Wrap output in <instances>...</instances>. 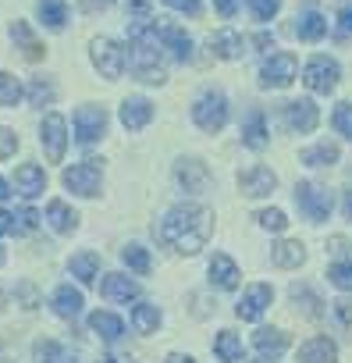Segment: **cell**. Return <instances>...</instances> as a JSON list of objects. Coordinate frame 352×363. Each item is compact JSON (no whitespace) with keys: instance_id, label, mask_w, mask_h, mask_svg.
I'll use <instances>...</instances> for the list:
<instances>
[{"instance_id":"1","label":"cell","mask_w":352,"mask_h":363,"mask_svg":"<svg viewBox=\"0 0 352 363\" xmlns=\"http://www.w3.org/2000/svg\"><path fill=\"white\" fill-rule=\"evenodd\" d=\"M153 232L167 250L182 257H196L214 235V211H207L203 203H178L160 218Z\"/></svg>"},{"instance_id":"2","label":"cell","mask_w":352,"mask_h":363,"mask_svg":"<svg viewBox=\"0 0 352 363\" xmlns=\"http://www.w3.org/2000/svg\"><path fill=\"white\" fill-rule=\"evenodd\" d=\"M128 68L146 86H160L167 79L164 61H160V40H157V22L153 18L128 26Z\"/></svg>"},{"instance_id":"3","label":"cell","mask_w":352,"mask_h":363,"mask_svg":"<svg viewBox=\"0 0 352 363\" xmlns=\"http://www.w3.org/2000/svg\"><path fill=\"white\" fill-rule=\"evenodd\" d=\"M193 121L203 128V132H221L228 125V100L221 89H203L193 104Z\"/></svg>"},{"instance_id":"4","label":"cell","mask_w":352,"mask_h":363,"mask_svg":"<svg viewBox=\"0 0 352 363\" xmlns=\"http://www.w3.org/2000/svg\"><path fill=\"white\" fill-rule=\"evenodd\" d=\"M89 57H93L96 72H100L103 79H110V82H114V79H121V75H125V68H128V54H125V47H121L118 40H107V36L93 40Z\"/></svg>"},{"instance_id":"5","label":"cell","mask_w":352,"mask_h":363,"mask_svg":"<svg viewBox=\"0 0 352 363\" xmlns=\"http://www.w3.org/2000/svg\"><path fill=\"white\" fill-rule=\"evenodd\" d=\"M61 182H64V189H72L75 196H96L100 193V182H103V167H100V160H82V164H72L64 174H61Z\"/></svg>"},{"instance_id":"6","label":"cell","mask_w":352,"mask_h":363,"mask_svg":"<svg viewBox=\"0 0 352 363\" xmlns=\"http://www.w3.org/2000/svg\"><path fill=\"white\" fill-rule=\"evenodd\" d=\"M338 79H341V68H338V61L327 57V54L310 57L306 68H302V82H306L310 93H331V89L338 86Z\"/></svg>"},{"instance_id":"7","label":"cell","mask_w":352,"mask_h":363,"mask_svg":"<svg viewBox=\"0 0 352 363\" xmlns=\"http://www.w3.org/2000/svg\"><path fill=\"white\" fill-rule=\"evenodd\" d=\"M295 203L306 214V221H313V225L331 218V193L320 189L317 182H299V186H295Z\"/></svg>"},{"instance_id":"8","label":"cell","mask_w":352,"mask_h":363,"mask_svg":"<svg viewBox=\"0 0 352 363\" xmlns=\"http://www.w3.org/2000/svg\"><path fill=\"white\" fill-rule=\"evenodd\" d=\"M295 72H299V61L295 54H271L260 68V86L263 89H288L295 82Z\"/></svg>"},{"instance_id":"9","label":"cell","mask_w":352,"mask_h":363,"mask_svg":"<svg viewBox=\"0 0 352 363\" xmlns=\"http://www.w3.org/2000/svg\"><path fill=\"white\" fill-rule=\"evenodd\" d=\"M40 143H43L50 164H61V160H64V150H68V121H64V114L50 111V114L43 118V125H40Z\"/></svg>"},{"instance_id":"10","label":"cell","mask_w":352,"mask_h":363,"mask_svg":"<svg viewBox=\"0 0 352 363\" xmlns=\"http://www.w3.org/2000/svg\"><path fill=\"white\" fill-rule=\"evenodd\" d=\"M174 182H178L186 193H203L210 186V167L200 157H178L174 160Z\"/></svg>"},{"instance_id":"11","label":"cell","mask_w":352,"mask_h":363,"mask_svg":"<svg viewBox=\"0 0 352 363\" xmlns=\"http://www.w3.org/2000/svg\"><path fill=\"white\" fill-rule=\"evenodd\" d=\"M239 189H242V196H249V200L271 196V193L278 189V174H274L271 167L256 164V167H249V171L239 174Z\"/></svg>"},{"instance_id":"12","label":"cell","mask_w":352,"mask_h":363,"mask_svg":"<svg viewBox=\"0 0 352 363\" xmlns=\"http://www.w3.org/2000/svg\"><path fill=\"white\" fill-rule=\"evenodd\" d=\"M103 132H107V114H103V107H79V111H75V139H79L82 146L103 139Z\"/></svg>"},{"instance_id":"13","label":"cell","mask_w":352,"mask_h":363,"mask_svg":"<svg viewBox=\"0 0 352 363\" xmlns=\"http://www.w3.org/2000/svg\"><path fill=\"white\" fill-rule=\"evenodd\" d=\"M271 299H274V289H271L267 281H256V285H249V289L242 292V299H239L235 313H239L242 320H260V317H263V310L271 306Z\"/></svg>"},{"instance_id":"14","label":"cell","mask_w":352,"mask_h":363,"mask_svg":"<svg viewBox=\"0 0 352 363\" xmlns=\"http://www.w3.org/2000/svg\"><path fill=\"white\" fill-rule=\"evenodd\" d=\"M253 349H256V359L253 363H274L281 359V352L288 349V335L278 331V328H260L253 335Z\"/></svg>"},{"instance_id":"15","label":"cell","mask_w":352,"mask_h":363,"mask_svg":"<svg viewBox=\"0 0 352 363\" xmlns=\"http://www.w3.org/2000/svg\"><path fill=\"white\" fill-rule=\"evenodd\" d=\"M157 40H160L164 50H171L174 61H182V65L193 61V40L182 26H157Z\"/></svg>"},{"instance_id":"16","label":"cell","mask_w":352,"mask_h":363,"mask_svg":"<svg viewBox=\"0 0 352 363\" xmlns=\"http://www.w3.org/2000/svg\"><path fill=\"white\" fill-rule=\"evenodd\" d=\"M285 118H288V128L299 132V135H306V132H313V128L320 125V111H317V104L306 100V96L285 104Z\"/></svg>"},{"instance_id":"17","label":"cell","mask_w":352,"mask_h":363,"mask_svg":"<svg viewBox=\"0 0 352 363\" xmlns=\"http://www.w3.org/2000/svg\"><path fill=\"white\" fill-rule=\"evenodd\" d=\"M153 121V104L146 100V96H128L125 104H121V125L128 128V132H139V128H146Z\"/></svg>"},{"instance_id":"18","label":"cell","mask_w":352,"mask_h":363,"mask_svg":"<svg viewBox=\"0 0 352 363\" xmlns=\"http://www.w3.org/2000/svg\"><path fill=\"white\" fill-rule=\"evenodd\" d=\"M295 359H299V363H338V345H334L331 338L317 335V338H310V342L299 345Z\"/></svg>"},{"instance_id":"19","label":"cell","mask_w":352,"mask_h":363,"mask_svg":"<svg viewBox=\"0 0 352 363\" xmlns=\"http://www.w3.org/2000/svg\"><path fill=\"white\" fill-rule=\"evenodd\" d=\"M239 278H242L239 264H235L228 253H214V260H210V281H214L217 289L232 292V289H239Z\"/></svg>"},{"instance_id":"20","label":"cell","mask_w":352,"mask_h":363,"mask_svg":"<svg viewBox=\"0 0 352 363\" xmlns=\"http://www.w3.org/2000/svg\"><path fill=\"white\" fill-rule=\"evenodd\" d=\"M15 189H18L25 200L43 196V189H47V174H43V167H40V164H22V167L15 171Z\"/></svg>"},{"instance_id":"21","label":"cell","mask_w":352,"mask_h":363,"mask_svg":"<svg viewBox=\"0 0 352 363\" xmlns=\"http://www.w3.org/2000/svg\"><path fill=\"white\" fill-rule=\"evenodd\" d=\"M100 292L110 299V303H128V299H135L139 296V281H132L128 274H103V281H100Z\"/></svg>"},{"instance_id":"22","label":"cell","mask_w":352,"mask_h":363,"mask_svg":"<svg viewBox=\"0 0 352 363\" xmlns=\"http://www.w3.org/2000/svg\"><path fill=\"white\" fill-rule=\"evenodd\" d=\"M295 36H299V40H306V43H320V40L327 36V18H324L317 8H306V11L299 15Z\"/></svg>"},{"instance_id":"23","label":"cell","mask_w":352,"mask_h":363,"mask_svg":"<svg viewBox=\"0 0 352 363\" xmlns=\"http://www.w3.org/2000/svg\"><path fill=\"white\" fill-rule=\"evenodd\" d=\"M210 47H214V54H217L221 61H239V57L246 54V40H242V33H235V29H221V33L210 40Z\"/></svg>"},{"instance_id":"24","label":"cell","mask_w":352,"mask_h":363,"mask_svg":"<svg viewBox=\"0 0 352 363\" xmlns=\"http://www.w3.org/2000/svg\"><path fill=\"white\" fill-rule=\"evenodd\" d=\"M271 260H274V267L292 271V267H299V264L306 260V246H302L299 239H281V242L271 250Z\"/></svg>"},{"instance_id":"25","label":"cell","mask_w":352,"mask_h":363,"mask_svg":"<svg viewBox=\"0 0 352 363\" xmlns=\"http://www.w3.org/2000/svg\"><path fill=\"white\" fill-rule=\"evenodd\" d=\"M47 221H50V228H54L57 235H68V232L79 228V214H75L64 200H50V203H47Z\"/></svg>"},{"instance_id":"26","label":"cell","mask_w":352,"mask_h":363,"mask_svg":"<svg viewBox=\"0 0 352 363\" xmlns=\"http://www.w3.org/2000/svg\"><path fill=\"white\" fill-rule=\"evenodd\" d=\"M82 306H86V299H82V292H79V289H72V285H61V289L54 292V313H57V317H64V320H75V317L82 313Z\"/></svg>"},{"instance_id":"27","label":"cell","mask_w":352,"mask_h":363,"mask_svg":"<svg viewBox=\"0 0 352 363\" xmlns=\"http://www.w3.org/2000/svg\"><path fill=\"white\" fill-rule=\"evenodd\" d=\"M11 40L22 47V54H25L29 61H40V57L47 54V47L36 40V33H33L29 22H11Z\"/></svg>"},{"instance_id":"28","label":"cell","mask_w":352,"mask_h":363,"mask_svg":"<svg viewBox=\"0 0 352 363\" xmlns=\"http://www.w3.org/2000/svg\"><path fill=\"white\" fill-rule=\"evenodd\" d=\"M288 296H292V303H295V310H299L302 317L317 320V317L324 313V299H320L310 285H292V289H288Z\"/></svg>"},{"instance_id":"29","label":"cell","mask_w":352,"mask_h":363,"mask_svg":"<svg viewBox=\"0 0 352 363\" xmlns=\"http://www.w3.org/2000/svg\"><path fill=\"white\" fill-rule=\"evenodd\" d=\"M242 146H249V150H263L267 146V118H263V111H249V118L242 125Z\"/></svg>"},{"instance_id":"30","label":"cell","mask_w":352,"mask_h":363,"mask_svg":"<svg viewBox=\"0 0 352 363\" xmlns=\"http://www.w3.org/2000/svg\"><path fill=\"white\" fill-rule=\"evenodd\" d=\"M89 328H93L100 338H107V342H118V338L125 335V320H121L118 313H107V310H96V313L89 317Z\"/></svg>"},{"instance_id":"31","label":"cell","mask_w":352,"mask_h":363,"mask_svg":"<svg viewBox=\"0 0 352 363\" xmlns=\"http://www.w3.org/2000/svg\"><path fill=\"white\" fill-rule=\"evenodd\" d=\"M36 11H40L43 26L54 29V33H61V29L68 26V4H64V0H40Z\"/></svg>"},{"instance_id":"32","label":"cell","mask_w":352,"mask_h":363,"mask_svg":"<svg viewBox=\"0 0 352 363\" xmlns=\"http://www.w3.org/2000/svg\"><path fill=\"white\" fill-rule=\"evenodd\" d=\"M68 267H72V274H75L82 285H93V281H96V271H100V257H96L93 250H82V253L72 257Z\"/></svg>"},{"instance_id":"33","label":"cell","mask_w":352,"mask_h":363,"mask_svg":"<svg viewBox=\"0 0 352 363\" xmlns=\"http://www.w3.org/2000/svg\"><path fill=\"white\" fill-rule=\"evenodd\" d=\"M299 164H310V167H331L338 164V146L334 143H317L310 150L299 153Z\"/></svg>"},{"instance_id":"34","label":"cell","mask_w":352,"mask_h":363,"mask_svg":"<svg viewBox=\"0 0 352 363\" xmlns=\"http://www.w3.org/2000/svg\"><path fill=\"white\" fill-rule=\"evenodd\" d=\"M132 328H135L139 335H153V331L160 328V310H157L153 303H139V306L132 310Z\"/></svg>"},{"instance_id":"35","label":"cell","mask_w":352,"mask_h":363,"mask_svg":"<svg viewBox=\"0 0 352 363\" xmlns=\"http://www.w3.org/2000/svg\"><path fill=\"white\" fill-rule=\"evenodd\" d=\"M214 352H217L221 363H239V359H242V342H239V335H235V331H221V335L214 338Z\"/></svg>"},{"instance_id":"36","label":"cell","mask_w":352,"mask_h":363,"mask_svg":"<svg viewBox=\"0 0 352 363\" xmlns=\"http://www.w3.org/2000/svg\"><path fill=\"white\" fill-rule=\"evenodd\" d=\"M121 260H125V267H128V271H135V274H149V267H153L149 253H146L139 242L125 246V250H121Z\"/></svg>"},{"instance_id":"37","label":"cell","mask_w":352,"mask_h":363,"mask_svg":"<svg viewBox=\"0 0 352 363\" xmlns=\"http://www.w3.org/2000/svg\"><path fill=\"white\" fill-rule=\"evenodd\" d=\"M327 281L341 292H352V260H334L327 267Z\"/></svg>"},{"instance_id":"38","label":"cell","mask_w":352,"mask_h":363,"mask_svg":"<svg viewBox=\"0 0 352 363\" xmlns=\"http://www.w3.org/2000/svg\"><path fill=\"white\" fill-rule=\"evenodd\" d=\"M22 100V82L11 72H0V107H15Z\"/></svg>"},{"instance_id":"39","label":"cell","mask_w":352,"mask_h":363,"mask_svg":"<svg viewBox=\"0 0 352 363\" xmlns=\"http://www.w3.org/2000/svg\"><path fill=\"white\" fill-rule=\"evenodd\" d=\"M29 104L33 107H50L54 104V82L50 79H33L29 82Z\"/></svg>"},{"instance_id":"40","label":"cell","mask_w":352,"mask_h":363,"mask_svg":"<svg viewBox=\"0 0 352 363\" xmlns=\"http://www.w3.org/2000/svg\"><path fill=\"white\" fill-rule=\"evenodd\" d=\"M256 221H260V228H267V232H285V228H288V218H285V211H278V207L260 211Z\"/></svg>"},{"instance_id":"41","label":"cell","mask_w":352,"mask_h":363,"mask_svg":"<svg viewBox=\"0 0 352 363\" xmlns=\"http://www.w3.org/2000/svg\"><path fill=\"white\" fill-rule=\"evenodd\" d=\"M331 121H334V128H338L345 139H352V104H348V100H341V104L334 107Z\"/></svg>"},{"instance_id":"42","label":"cell","mask_w":352,"mask_h":363,"mask_svg":"<svg viewBox=\"0 0 352 363\" xmlns=\"http://www.w3.org/2000/svg\"><path fill=\"white\" fill-rule=\"evenodd\" d=\"M249 11L256 22H271L281 11V0H249Z\"/></svg>"},{"instance_id":"43","label":"cell","mask_w":352,"mask_h":363,"mask_svg":"<svg viewBox=\"0 0 352 363\" xmlns=\"http://www.w3.org/2000/svg\"><path fill=\"white\" fill-rule=\"evenodd\" d=\"M11 221H15V235H22V232H33V228L40 225V214H36L33 207H22V211L11 214Z\"/></svg>"},{"instance_id":"44","label":"cell","mask_w":352,"mask_h":363,"mask_svg":"<svg viewBox=\"0 0 352 363\" xmlns=\"http://www.w3.org/2000/svg\"><path fill=\"white\" fill-rule=\"evenodd\" d=\"M15 150H18V135L11 128H0V160L15 157Z\"/></svg>"},{"instance_id":"45","label":"cell","mask_w":352,"mask_h":363,"mask_svg":"<svg viewBox=\"0 0 352 363\" xmlns=\"http://www.w3.org/2000/svg\"><path fill=\"white\" fill-rule=\"evenodd\" d=\"M160 4H167V8H174V11H186V15H200V11H203L200 0H160Z\"/></svg>"},{"instance_id":"46","label":"cell","mask_w":352,"mask_h":363,"mask_svg":"<svg viewBox=\"0 0 352 363\" xmlns=\"http://www.w3.org/2000/svg\"><path fill=\"white\" fill-rule=\"evenodd\" d=\"M334 317H338L341 324H352V299H338V303H334Z\"/></svg>"},{"instance_id":"47","label":"cell","mask_w":352,"mask_h":363,"mask_svg":"<svg viewBox=\"0 0 352 363\" xmlns=\"http://www.w3.org/2000/svg\"><path fill=\"white\" fill-rule=\"evenodd\" d=\"M338 33H341V36L352 33V4H345V8L338 11Z\"/></svg>"},{"instance_id":"48","label":"cell","mask_w":352,"mask_h":363,"mask_svg":"<svg viewBox=\"0 0 352 363\" xmlns=\"http://www.w3.org/2000/svg\"><path fill=\"white\" fill-rule=\"evenodd\" d=\"M110 4H114V0H82V4H79V8H82L86 15H96V11H107Z\"/></svg>"},{"instance_id":"49","label":"cell","mask_w":352,"mask_h":363,"mask_svg":"<svg viewBox=\"0 0 352 363\" xmlns=\"http://www.w3.org/2000/svg\"><path fill=\"white\" fill-rule=\"evenodd\" d=\"M214 8H217V15H221V18H232V15H235V8H239V0H214Z\"/></svg>"},{"instance_id":"50","label":"cell","mask_w":352,"mask_h":363,"mask_svg":"<svg viewBox=\"0 0 352 363\" xmlns=\"http://www.w3.org/2000/svg\"><path fill=\"white\" fill-rule=\"evenodd\" d=\"M327 253H348V242L341 235H334V239H327Z\"/></svg>"},{"instance_id":"51","label":"cell","mask_w":352,"mask_h":363,"mask_svg":"<svg viewBox=\"0 0 352 363\" xmlns=\"http://www.w3.org/2000/svg\"><path fill=\"white\" fill-rule=\"evenodd\" d=\"M18 296L25 299V310H33V306H36V289H33V285H22V289H18Z\"/></svg>"},{"instance_id":"52","label":"cell","mask_w":352,"mask_h":363,"mask_svg":"<svg viewBox=\"0 0 352 363\" xmlns=\"http://www.w3.org/2000/svg\"><path fill=\"white\" fill-rule=\"evenodd\" d=\"M8 232H15V221L8 211H0V235H8Z\"/></svg>"},{"instance_id":"53","label":"cell","mask_w":352,"mask_h":363,"mask_svg":"<svg viewBox=\"0 0 352 363\" xmlns=\"http://www.w3.org/2000/svg\"><path fill=\"white\" fill-rule=\"evenodd\" d=\"M253 47H260V50H267V47H274V36H267V33H260V36H253Z\"/></svg>"},{"instance_id":"54","label":"cell","mask_w":352,"mask_h":363,"mask_svg":"<svg viewBox=\"0 0 352 363\" xmlns=\"http://www.w3.org/2000/svg\"><path fill=\"white\" fill-rule=\"evenodd\" d=\"M341 211H345V218L352 221V189H345V200H341Z\"/></svg>"},{"instance_id":"55","label":"cell","mask_w":352,"mask_h":363,"mask_svg":"<svg viewBox=\"0 0 352 363\" xmlns=\"http://www.w3.org/2000/svg\"><path fill=\"white\" fill-rule=\"evenodd\" d=\"M164 363H196V359H193V356H182V352H171Z\"/></svg>"},{"instance_id":"56","label":"cell","mask_w":352,"mask_h":363,"mask_svg":"<svg viewBox=\"0 0 352 363\" xmlns=\"http://www.w3.org/2000/svg\"><path fill=\"white\" fill-rule=\"evenodd\" d=\"M8 196H11V186H8L4 178H0V200H8Z\"/></svg>"},{"instance_id":"57","label":"cell","mask_w":352,"mask_h":363,"mask_svg":"<svg viewBox=\"0 0 352 363\" xmlns=\"http://www.w3.org/2000/svg\"><path fill=\"white\" fill-rule=\"evenodd\" d=\"M100 363H121V359H114V356H103V359H100Z\"/></svg>"},{"instance_id":"58","label":"cell","mask_w":352,"mask_h":363,"mask_svg":"<svg viewBox=\"0 0 352 363\" xmlns=\"http://www.w3.org/2000/svg\"><path fill=\"white\" fill-rule=\"evenodd\" d=\"M0 264H4V253H0Z\"/></svg>"}]
</instances>
